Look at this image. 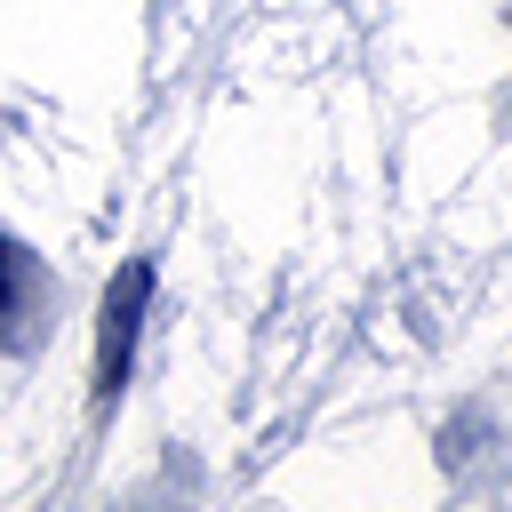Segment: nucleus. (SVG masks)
<instances>
[{
	"label": "nucleus",
	"mask_w": 512,
	"mask_h": 512,
	"mask_svg": "<svg viewBox=\"0 0 512 512\" xmlns=\"http://www.w3.org/2000/svg\"><path fill=\"white\" fill-rule=\"evenodd\" d=\"M144 304H152V264L128 256L104 288V312H96V400L112 408L120 384H128V360H136V336H144Z\"/></svg>",
	"instance_id": "nucleus-1"
},
{
	"label": "nucleus",
	"mask_w": 512,
	"mask_h": 512,
	"mask_svg": "<svg viewBox=\"0 0 512 512\" xmlns=\"http://www.w3.org/2000/svg\"><path fill=\"white\" fill-rule=\"evenodd\" d=\"M48 320V272L24 240L0 232V352H32Z\"/></svg>",
	"instance_id": "nucleus-2"
}]
</instances>
